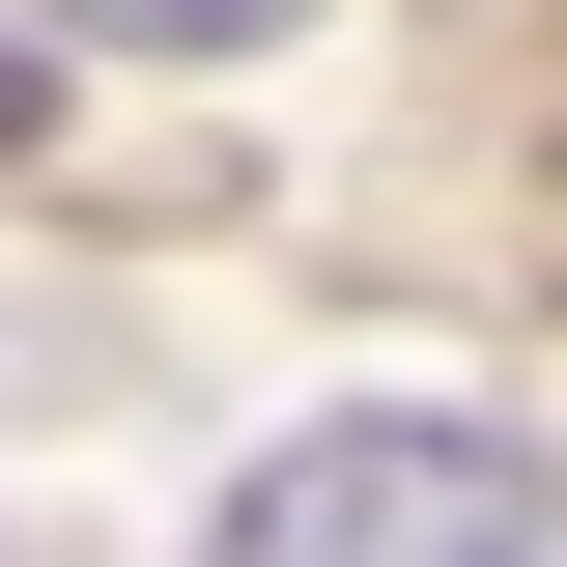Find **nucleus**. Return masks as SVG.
I'll use <instances>...</instances> for the list:
<instances>
[{
    "label": "nucleus",
    "instance_id": "obj_2",
    "mask_svg": "<svg viewBox=\"0 0 567 567\" xmlns=\"http://www.w3.org/2000/svg\"><path fill=\"white\" fill-rule=\"evenodd\" d=\"M0 29H85V58H256L284 0H0Z\"/></svg>",
    "mask_w": 567,
    "mask_h": 567
},
{
    "label": "nucleus",
    "instance_id": "obj_1",
    "mask_svg": "<svg viewBox=\"0 0 567 567\" xmlns=\"http://www.w3.org/2000/svg\"><path fill=\"white\" fill-rule=\"evenodd\" d=\"M199 567H539V454L511 425H425V398H341L227 483Z\"/></svg>",
    "mask_w": 567,
    "mask_h": 567
}]
</instances>
